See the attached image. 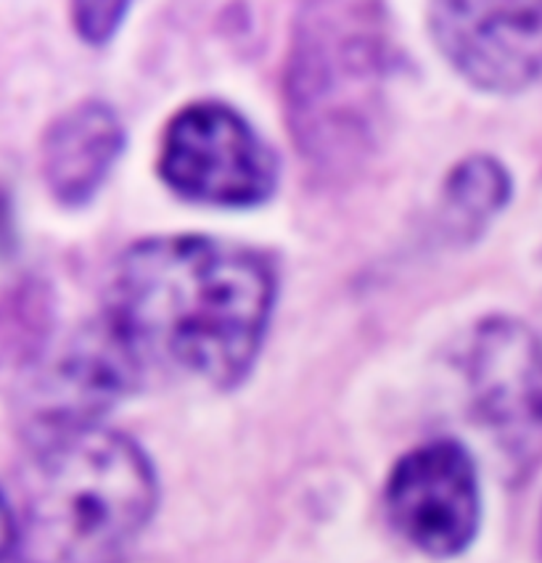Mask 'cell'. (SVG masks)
Returning a JSON list of instances; mask_svg holds the SVG:
<instances>
[{
  "instance_id": "cell-1",
  "label": "cell",
  "mask_w": 542,
  "mask_h": 563,
  "mask_svg": "<svg viewBox=\"0 0 542 563\" xmlns=\"http://www.w3.org/2000/svg\"><path fill=\"white\" fill-rule=\"evenodd\" d=\"M273 307V273L246 249L196 235L135 244L117 262L103 323L135 357L231 386L252 368Z\"/></svg>"
},
{
  "instance_id": "cell-2",
  "label": "cell",
  "mask_w": 542,
  "mask_h": 563,
  "mask_svg": "<svg viewBox=\"0 0 542 563\" xmlns=\"http://www.w3.org/2000/svg\"><path fill=\"white\" fill-rule=\"evenodd\" d=\"M22 484L27 563H117L156 506L143 450L101 423L30 431Z\"/></svg>"
},
{
  "instance_id": "cell-3",
  "label": "cell",
  "mask_w": 542,
  "mask_h": 563,
  "mask_svg": "<svg viewBox=\"0 0 542 563\" xmlns=\"http://www.w3.org/2000/svg\"><path fill=\"white\" fill-rule=\"evenodd\" d=\"M384 43L374 5H310L294 43L291 117L305 152L339 162L368 148L381 101Z\"/></svg>"
},
{
  "instance_id": "cell-4",
  "label": "cell",
  "mask_w": 542,
  "mask_h": 563,
  "mask_svg": "<svg viewBox=\"0 0 542 563\" xmlns=\"http://www.w3.org/2000/svg\"><path fill=\"white\" fill-rule=\"evenodd\" d=\"M162 175L193 201L252 207L276 188V159L236 111L196 103L167 128Z\"/></svg>"
},
{
  "instance_id": "cell-5",
  "label": "cell",
  "mask_w": 542,
  "mask_h": 563,
  "mask_svg": "<svg viewBox=\"0 0 542 563\" xmlns=\"http://www.w3.org/2000/svg\"><path fill=\"white\" fill-rule=\"evenodd\" d=\"M387 514L423 553L455 555L479 527V482L458 442H429L397 463L387 484Z\"/></svg>"
},
{
  "instance_id": "cell-6",
  "label": "cell",
  "mask_w": 542,
  "mask_h": 563,
  "mask_svg": "<svg viewBox=\"0 0 542 563\" xmlns=\"http://www.w3.org/2000/svg\"><path fill=\"white\" fill-rule=\"evenodd\" d=\"M431 30L450 64L479 88L542 80V5L442 3L431 9Z\"/></svg>"
},
{
  "instance_id": "cell-7",
  "label": "cell",
  "mask_w": 542,
  "mask_h": 563,
  "mask_svg": "<svg viewBox=\"0 0 542 563\" xmlns=\"http://www.w3.org/2000/svg\"><path fill=\"white\" fill-rule=\"evenodd\" d=\"M474 405L506 434L542 429V342L527 325L495 318L479 325L468 350Z\"/></svg>"
},
{
  "instance_id": "cell-8",
  "label": "cell",
  "mask_w": 542,
  "mask_h": 563,
  "mask_svg": "<svg viewBox=\"0 0 542 563\" xmlns=\"http://www.w3.org/2000/svg\"><path fill=\"white\" fill-rule=\"evenodd\" d=\"M125 143V130L103 103L64 111L43 137L41 165L48 188L64 205H85L98 191Z\"/></svg>"
},
{
  "instance_id": "cell-9",
  "label": "cell",
  "mask_w": 542,
  "mask_h": 563,
  "mask_svg": "<svg viewBox=\"0 0 542 563\" xmlns=\"http://www.w3.org/2000/svg\"><path fill=\"white\" fill-rule=\"evenodd\" d=\"M508 199V175L493 159L476 156L450 175L447 207L463 222V228H479L500 212Z\"/></svg>"
},
{
  "instance_id": "cell-10",
  "label": "cell",
  "mask_w": 542,
  "mask_h": 563,
  "mask_svg": "<svg viewBox=\"0 0 542 563\" xmlns=\"http://www.w3.org/2000/svg\"><path fill=\"white\" fill-rule=\"evenodd\" d=\"M77 30L88 43H103L112 37V32L120 27L122 16L128 14L125 3H98V5H75Z\"/></svg>"
},
{
  "instance_id": "cell-11",
  "label": "cell",
  "mask_w": 542,
  "mask_h": 563,
  "mask_svg": "<svg viewBox=\"0 0 542 563\" xmlns=\"http://www.w3.org/2000/svg\"><path fill=\"white\" fill-rule=\"evenodd\" d=\"M19 542V521L11 514L9 503L0 495V561L9 555V550Z\"/></svg>"
},
{
  "instance_id": "cell-12",
  "label": "cell",
  "mask_w": 542,
  "mask_h": 563,
  "mask_svg": "<svg viewBox=\"0 0 542 563\" xmlns=\"http://www.w3.org/2000/svg\"><path fill=\"white\" fill-rule=\"evenodd\" d=\"M540 537H542V527H540Z\"/></svg>"
}]
</instances>
